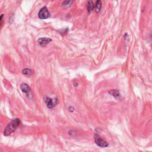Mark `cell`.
<instances>
[{
    "mask_svg": "<svg viewBox=\"0 0 152 152\" xmlns=\"http://www.w3.org/2000/svg\"><path fill=\"white\" fill-rule=\"evenodd\" d=\"M21 123L20 119L19 118H16L11 121L10 123L7 125L4 130V136H8L11 135L13 132L16 130V129L18 128L20 124Z\"/></svg>",
    "mask_w": 152,
    "mask_h": 152,
    "instance_id": "obj_1",
    "label": "cell"
},
{
    "mask_svg": "<svg viewBox=\"0 0 152 152\" xmlns=\"http://www.w3.org/2000/svg\"><path fill=\"white\" fill-rule=\"evenodd\" d=\"M94 138L95 143L96 144L97 146L100 147L105 148L109 146V143L106 141H105V140L102 139L100 137L99 135H98L97 134H95L94 135Z\"/></svg>",
    "mask_w": 152,
    "mask_h": 152,
    "instance_id": "obj_2",
    "label": "cell"
},
{
    "mask_svg": "<svg viewBox=\"0 0 152 152\" xmlns=\"http://www.w3.org/2000/svg\"><path fill=\"white\" fill-rule=\"evenodd\" d=\"M45 102L46 106H47L49 109L53 108H55L58 104V99H55V100H53L50 97H45Z\"/></svg>",
    "mask_w": 152,
    "mask_h": 152,
    "instance_id": "obj_3",
    "label": "cell"
},
{
    "mask_svg": "<svg viewBox=\"0 0 152 152\" xmlns=\"http://www.w3.org/2000/svg\"><path fill=\"white\" fill-rule=\"evenodd\" d=\"M39 18L41 19H46L50 17V14L46 7H43L39 11L38 14Z\"/></svg>",
    "mask_w": 152,
    "mask_h": 152,
    "instance_id": "obj_4",
    "label": "cell"
},
{
    "mask_svg": "<svg viewBox=\"0 0 152 152\" xmlns=\"http://www.w3.org/2000/svg\"><path fill=\"white\" fill-rule=\"evenodd\" d=\"M51 41H52V39L48 38H41L38 40L39 44L42 47L46 46L49 43L51 42Z\"/></svg>",
    "mask_w": 152,
    "mask_h": 152,
    "instance_id": "obj_5",
    "label": "cell"
},
{
    "mask_svg": "<svg viewBox=\"0 0 152 152\" xmlns=\"http://www.w3.org/2000/svg\"><path fill=\"white\" fill-rule=\"evenodd\" d=\"M20 89L22 92L25 93H28L31 91V88L26 83H22L20 85Z\"/></svg>",
    "mask_w": 152,
    "mask_h": 152,
    "instance_id": "obj_6",
    "label": "cell"
},
{
    "mask_svg": "<svg viewBox=\"0 0 152 152\" xmlns=\"http://www.w3.org/2000/svg\"><path fill=\"white\" fill-rule=\"evenodd\" d=\"M108 93L110 95H112V96L116 98V99H118V98L121 97V94H120L119 90H109Z\"/></svg>",
    "mask_w": 152,
    "mask_h": 152,
    "instance_id": "obj_7",
    "label": "cell"
},
{
    "mask_svg": "<svg viewBox=\"0 0 152 152\" xmlns=\"http://www.w3.org/2000/svg\"><path fill=\"white\" fill-rule=\"evenodd\" d=\"M94 9V4L93 3V1H89L88 2L87 4V11L89 13H90V12L93 11V10Z\"/></svg>",
    "mask_w": 152,
    "mask_h": 152,
    "instance_id": "obj_8",
    "label": "cell"
},
{
    "mask_svg": "<svg viewBox=\"0 0 152 152\" xmlns=\"http://www.w3.org/2000/svg\"><path fill=\"white\" fill-rule=\"evenodd\" d=\"M101 8H102V2L100 1H97L95 6L96 11L97 13H99L100 11V10H101Z\"/></svg>",
    "mask_w": 152,
    "mask_h": 152,
    "instance_id": "obj_9",
    "label": "cell"
},
{
    "mask_svg": "<svg viewBox=\"0 0 152 152\" xmlns=\"http://www.w3.org/2000/svg\"><path fill=\"white\" fill-rule=\"evenodd\" d=\"M73 3V1H65L63 2L62 6L64 8H68V7H70Z\"/></svg>",
    "mask_w": 152,
    "mask_h": 152,
    "instance_id": "obj_10",
    "label": "cell"
},
{
    "mask_svg": "<svg viewBox=\"0 0 152 152\" xmlns=\"http://www.w3.org/2000/svg\"><path fill=\"white\" fill-rule=\"evenodd\" d=\"M22 73L24 75H30L31 74H32L33 71L32 70L30 69H29V68H25L22 70Z\"/></svg>",
    "mask_w": 152,
    "mask_h": 152,
    "instance_id": "obj_11",
    "label": "cell"
},
{
    "mask_svg": "<svg viewBox=\"0 0 152 152\" xmlns=\"http://www.w3.org/2000/svg\"><path fill=\"white\" fill-rule=\"evenodd\" d=\"M68 110L69 112H74V107H73V106H69L68 108Z\"/></svg>",
    "mask_w": 152,
    "mask_h": 152,
    "instance_id": "obj_12",
    "label": "cell"
},
{
    "mask_svg": "<svg viewBox=\"0 0 152 152\" xmlns=\"http://www.w3.org/2000/svg\"><path fill=\"white\" fill-rule=\"evenodd\" d=\"M68 134L71 135V136H73V135L75 134V131H73V130H70V131H68Z\"/></svg>",
    "mask_w": 152,
    "mask_h": 152,
    "instance_id": "obj_13",
    "label": "cell"
},
{
    "mask_svg": "<svg viewBox=\"0 0 152 152\" xmlns=\"http://www.w3.org/2000/svg\"><path fill=\"white\" fill-rule=\"evenodd\" d=\"M3 17H4V14H2V15L0 16V26H1V23L2 20V19H3Z\"/></svg>",
    "mask_w": 152,
    "mask_h": 152,
    "instance_id": "obj_14",
    "label": "cell"
},
{
    "mask_svg": "<svg viewBox=\"0 0 152 152\" xmlns=\"http://www.w3.org/2000/svg\"><path fill=\"white\" fill-rule=\"evenodd\" d=\"M73 84H74V86L75 87H77L78 85L77 82H74V83H73Z\"/></svg>",
    "mask_w": 152,
    "mask_h": 152,
    "instance_id": "obj_15",
    "label": "cell"
}]
</instances>
